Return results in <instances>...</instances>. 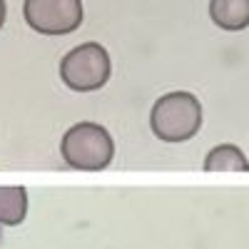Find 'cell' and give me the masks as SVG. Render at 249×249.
Segmentation results:
<instances>
[{
    "instance_id": "cell-7",
    "label": "cell",
    "mask_w": 249,
    "mask_h": 249,
    "mask_svg": "<svg viewBox=\"0 0 249 249\" xmlns=\"http://www.w3.org/2000/svg\"><path fill=\"white\" fill-rule=\"evenodd\" d=\"M28 217V190L25 187H0V224L18 227Z\"/></svg>"
},
{
    "instance_id": "cell-4",
    "label": "cell",
    "mask_w": 249,
    "mask_h": 249,
    "mask_svg": "<svg viewBox=\"0 0 249 249\" xmlns=\"http://www.w3.org/2000/svg\"><path fill=\"white\" fill-rule=\"evenodd\" d=\"M25 23L40 35H70L82 25V0H25Z\"/></svg>"
},
{
    "instance_id": "cell-8",
    "label": "cell",
    "mask_w": 249,
    "mask_h": 249,
    "mask_svg": "<svg viewBox=\"0 0 249 249\" xmlns=\"http://www.w3.org/2000/svg\"><path fill=\"white\" fill-rule=\"evenodd\" d=\"M5 18H8V5H5V0H0V28L5 25Z\"/></svg>"
},
{
    "instance_id": "cell-5",
    "label": "cell",
    "mask_w": 249,
    "mask_h": 249,
    "mask_svg": "<svg viewBox=\"0 0 249 249\" xmlns=\"http://www.w3.org/2000/svg\"><path fill=\"white\" fill-rule=\"evenodd\" d=\"M210 18L219 30L239 33L249 28V0H210Z\"/></svg>"
},
{
    "instance_id": "cell-1",
    "label": "cell",
    "mask_w": 249,
    "mask_h": 249,
    "mask_svg": "<svg viewBox=\"0 0 249 249\" xmlns=\"http://www.w3.org/2000/svg\"><path fill=\"white\" fill-rule=\"evenodd\" d=\"M60 157L70 170L100 172L115 160V140L100 122H75L60 140Z\"/></svg>"
},
{
    "instance_id": "cell-2",
    "label": "cell",
    "mask_w": 249,
    "mask_h": 249,
    "mask_svg": "<svg viewBox=\"0 0 249 249\" xmlns=\"http://www.w3.org/2000/svg\"><path fill=\"white\" fill-rule=\"evenodd\" d=\"M202 127V102L187 90L162 95L150 110V130L162 142H187Z\"/></svg>"
},
{
    "instance_id": "cell-3",
    "label": "cell",
    "mask_w": 249,
    "mask_h": 249,
    "mask_svg": "<svg viewBox=\"0 0 249 249\" xmlns=\"http://www.w3.org/2000/svg\"><path fill=\"white\" fill-rule=\"evenodd\" d=\"M112 72L110 53L100 43H82L60 60V80L72 92H95L107 85Z\"/></svg>"
},
{
    "instance_id": "cell-6",
    "label": "cell",
    "mask_w": 249,
    "mask_h": 249,
    "mask_svg": "<svg viewBox=\"0 0 249 249\" xmlns=\"http://www.w3.org/2000/svg\"><path fill=\"white\" fill-rule=\"evenodd\" d=\"M204 170L207 172H249V160L244 157V152L237 144L222 142L207 152Z\"/></svg>"
}]
</instances>
